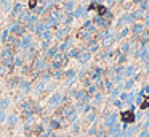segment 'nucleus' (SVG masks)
<instances>
[{
  "mask_svg": "<svg viewBox=\"0 0 149 137\" xmlns=\"http://www.w3.org/2000/svg\"><path fill=\"white\" fill-rule=\"evenodd\" d=\"M120 120L124 121V123H133L135 121V113H133V110H127V111H122L120 115Z\"/></svg>",
  "mask_w": 149,
  "mask_h": 137,
  "instance_id": "nucleus-1",
  "label": "nucleus"
},
{
  "mask_svg": "<svg viewBox=\"0 0 149 137\" xmlns=\"http://www.w3.org/2000/svg\"><path fill=\"white\" fill-rule=\"evenodd\" d=\"M88 10H95V11H98V15H106L108 13V8L104 7V5H96V3H91L90 7H88Z\"/></svg>",
  "mask_w": 149,
  "mask_h": 137,
  "instance_id": "nucleus-2",
  "label": "nucleus"
},
{
  "mask_svg": "<svg viewBox=\"0 0 149 137\" xmlns=\"http://www.w3.org/2000/svg\"><path fill=\"white\" fill-rule=\"evenodd\" d=\"M146 108H149V95H146L143 103H141V110H146Z\"/></svg>",
  "mask_w": 149,
  "mask_h": 137,
  "instance_id": "nucleus-3",
  "label": "nucleus"
},
{
  "mask_svg": "<svg viewBox=\"0 0 149 137\" xmlns=\"http://www.w3.org/2000/svg\"><path fill=\"white\" fill-rule=\"evenodd\" d=\"M35 3H37V0H29V7H31V8H34Z\"/></svg>",
  "mask_w": 149,
  "mask_h": 137,
  "instance_id": "nucleus-4",
  "label": "nucleus"
}]
</instances>
